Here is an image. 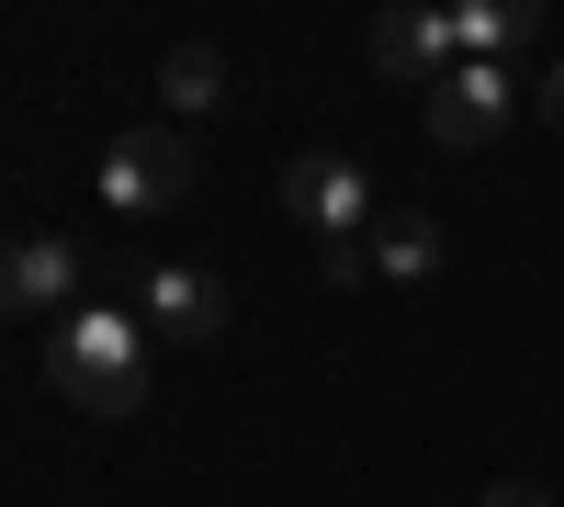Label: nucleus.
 <instances>
[{"label":"nucleus","mask_w":564,"mask_h":507,"mask_svg":"<svg viewBox=\"0 0 564 507\" xmlns=\"http://www.w3.org/2000/svg\"><path fill=\"white\" fill-rule=\"evenodd\" d=\"M193 180H204V158H193V135L181 124H135V135H113L102 147V192L113 214H170V203H193Z\"/></svg>","instance_id":"2"},{"label":"nucleus","mask_w":564,"mask_h":507,"mask_svg":"<svg viewBox=\"0 0 564 507\" xmlns=\"http://www.w3.org/2000/svg\"><path fill=\"white\" fill-rule=\"evenodd\" d=\"M430 271H441V225H430V214L372 225V283H430Z\"/></svg>","instance_id":"10"},{"label":"nucleus","mask_w":564,"mask_h":507,"mask_svg":"<svg viewBox=\"0 0 564 507\" xmlns=\"http://www.w3.org/2000/svg\"><path fill=\"white\" fill-rule=\"evenodd\" d=\"M226 90H238V79H226V45H170V57H159V102L170 113H215Z\"/></svg>","instance_id":"9"},{"label":"nucleus","mask_w":564,"mask_h":507,"mask_svg":"<svg viewBox=\"0 0 564 507\" xmlns=\"http://www.w3.org/2000/svg\"><path fill=\"white\" fill-rule=\"evenodd\" d=\"M316 271H327V283H372V238H327Z\"/></svg>","instance_id":"11"},{"label":"nucleus","mask_w":564,"mask_h":507,"mask_svg":"<svg viewBox=\"0 0 564 507\" xmlns=\"http://www.w3.org/2000/svg\"><path fill=\"white\" fill-rule=\"evenodd\" d=\"M282 214H294V225H316V249L327 238H361V225H372V180H361V158H294V169H282Z\"/></svg>","instance_id":"5"},{"label":"nucleus","mask_w":564,"mask_h":507,"mask_svg":"<svg viewBox=\"0 0 564 507\" xmlns=\"http://www.w3.org/2000/svg\"><path fill=\"white\" fill-rule=\"evenodd\" d=\"M531 34H542L531 0H475V12H452V45H463L475 68H508V45H531Z\"/></svg>","instance_id":"8"},{"label":"nucleus","mask_w":564,"mask_h":507,"mask_svg":"<svg viewBox=\"0 0 564 507\" xmlns=\"http://www.w3.org/2000/svg\"><path fill=\"white\" fill-rule=\"evenodd\" d=\"M486 507H553V496H542L531 474H508V485H486Z\"/></svg>","instance_id":"12"},{"label":"nucleus","mask_w":564,"mask_h":507,"mask_svg":"<svg viewBox=\"0 0 564 507\" xmlns=\"http://www.w3.org/2000/svg\"><path fill=\"white\" fill-rule=\"evenodd\" d=\"M542 113H553V124H564V57H553V79H542Z\"/></svg>","instance_id":"13"},{"label":"nucleus","mask_w":564,"mask_h":507,"mask_svg":"<svg viewBox=\"0 0 564 507\" xmlns=\"http://www.w3.org/2000/svg\"><path fill=\"white\" fill-rule=\"evenodd\" d=\"M45 384L79 418H135L148 406V328H135V305H68L45 328Z\"/></svg>","instance_id":"1"},{"label":"nucleus","mask_w":564,"mask_h":507,"mask_svg":"<svg viewBox=\"0 0 564 507\" xmlns=\"http://www.w3.org/2000/svg\"><path fill=\"white\" fill-rule=\"evenodd\" d=\"M361 57L384 68V79H406V90H441V79L463 68V45H452V23H441V12H372Z\"/></svg>","instance_id":"6"},{"label":"nucleus","mask_w":564,"mask_h":507,"mask_svg":"<svg viewBox=\"0 0 564 507\" xmlns=\"http://www.w3.org/2000/svg\"><path fill=\"white\" fill-rule=\"evenodd\" d=\"M135 328H148L159 350H204V339H226V271H204V260L135 271Z\"/></svg>","instance_id":"3"},{"label":"nucleus","mask_w":564,"mask_h":507,"mask_svg":"<svg viewBox=\"0 0 564 507\" xmlns=\"http://www.w3.org/2000/svg\"><path fill=\"white\" fill-rule=\"evenodd\" d=\"M508 113H520V79L508 68H475L463 57L441 90H430V147H452V158H475V147H497L508 135Z\"/></svg>","instance_id":"4"},{"label":"nucleus","mask_w":564,"mask_h":507,"mask_svg":"<svg viewBox=\"0 0 564 507\" xmlns=\"http://www.w3.org/2000/svg\"><path fill=\"white\" fill-rule=\"evenodd\" d=\"M68 305H79L68 238H0V316H68Z\"/></svg>","instance_id":"7"}]
</instances>
